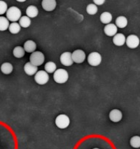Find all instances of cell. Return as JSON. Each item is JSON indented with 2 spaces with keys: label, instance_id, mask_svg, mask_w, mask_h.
Segmentation results:
<instances>
[{
  "label": "cell",
  "instance_id": "cell-22",
  "mask_svg": "<svg viewBox=\"0 0 140 149\" xmlns=\"http://www.w3.org/2000/svg\"><path fill=\"white\" fill-rule=\"evenodd\" d=\"M9 31L13 34H16L21 31V26L17 22H13L9 25Z\"/></svg>",
  "mask_w": 140,
  "mask_h": 149
},
{
  "label": "cell",
  "instance_id": "cell-15",
  "mask_svg": "<svg viewBox=\"0 0 140 149\" xmlns=\"http://www.w3.org/2000/svg\"><path fill=\"white\" fill-rule=\"evenodd\" d=\"M36 49V44L32 40H28L24 44V50L28 53L34 52Z\"/></svg>",
  "mask_w": 140,
  "mask_h": 149
},
{
  "label": "cell",
  "instance_id": "cell-13",
  "mask_svg": "<svg viewBox=\"0 0 140 149\" xmlns=\"http://www.w3.org/2000/svg\"><path fill=\"white\" fill-rule=\"evenodd\" d=\"M38 68L36 66H34L32 65L31 62H27L26 64L24 66V72L26 73L28 75L32 76L34 75L36 72H37Z\"/></svg>",
  "mask_w": 140,
  "mask_h": 149
},
{
  "label": "cell",
  "instance_id": "cell-17",
  "mask_svg": "<svg viewBox=\"0 0 140 149\" xmlns=\"http://www.w3.org/2000/svg\"><path fill=\"white\" fill-rule=\"evenodd\" d=\"M127 19L125 17H119L116 19V26L120 28H124L127 26Z\"/></svg>",
  "mask_w": 140,
  "mask_h": 149
},
{
  "label": "cell",
  "instance_id": "cell-24",
  "mask_svg": "<svg viewBox=\"0 0 140 149\" xmlns=\"http://www.w3.org/2000/svg\"><path fill=\"white\" fill-rule=\"evenodd\" d=\"M45 69L46 72L54 73L56 70V65L54 62H48L45 65Z\"/></svg>",
  "mask_w": 140,
  "mask_h": 149
},
{
  "label": "cell",
  "instance_id": "cell-10",
  "mask_svg": "<svg viewBox=\"0 0 140 149\" xmlns=\"http://www.w3.org/2000/svg\"><path fill=\"white\" fill-rule=\"evenodd\" d=\"M42 5L44 10L46 11H52L56 6V2L55 0H43Z\"/></svg>",
  "mask_w": 140,
  "mask_h": 149
},
{
  "label": "cell",
  "instance_id": "cell-18",
  "mask_svg": "<svg viewBox=\"0 0 140 149\" xmlns=\"http://www.w3.org/2000/svg\"><path fill=\"white\" fill-rule=\"evenodd\" d=\"M100 20L104 24H109L112 20V15L109 12H104L100 15Z\"/></svg>",
  "mask_w": 140,
  "mask_h": 149
},
{
  "label": "cell",
  "instance_id": "cell-25",
  "mask_svg": "<svg viewBox=\"0 0 140 149\" xmlns=\"http://www.w3.org/2000/svg\"><path fill=\"white\" fill-rule=\"evenodd\" d=\"M130 146L133 148H138L140 147V137L139 136H133L130 140Z\"/></svg>",
  "mask_w": 140,
  "mask_h": 149
},
{
  "label": "cell",
  "instance_id": "cell-21",
  "mask_svg": "<svg viewBox=\"0 0 140 149\" xmlns=\"http://www.w3.org/2000/svg\"><path fill=\"white\" fill-rule=\"evenodd\" d=\"M13 56L16 58H22L24 55V50L21 46H17L13 51Z\"/></svg>",
  "mask_w": 140,
  "mask_h": 149
},
{
  "label": "cell",
  "instance_id": "cell-5",
  "mask_svg": "<svg viewBox=\"0 0 140 149\" xmlns=\"http://www.w3.org/2000/svg\"><path fill=\"white\" fill-rule=\"evenodd\" d=\"M35 81L39 85H45L49 80V75L45 70H39L36 73L35 75Z\"/></svg>",
  "mask_w": 140,
  "mask_h": 149
},
{
  "label": "cell",
  "instance_id": "cell-23",
  "mask_svg": "<svg viewBox=\"0 0 140 149\" xmlns=\"http://www.w3.org/2000/svg\"><path fill=\"white\" fill-rule=\"evenodd\" d=\"M31 19H30L29 17H28L27 16H24V17H22L20 19V25L22 26V28H28V27L31 25Z\"/></svg>",
  "mask_w": 140,
  "mask_h": 149
},
{
  "label": "cell",
  "instance_id": "cell-1",
  "mask_svg": "<svg viewBox=\"0 0 140 149\" xmlns=\"http://www.w3.org/2000/svg\"><path fill=\"white\" fill-rule=\"evenodd\" d=\"M21 10L17 8V7H10L8 8L6 12V16L8 20H10L11 22L18 21L21 18Z\"/></svg>",
  "mask_w": 140,
  "mask_h": 149
},
{
  "label": "cell",
  "instance_id": "cell-27",
  "mask_svg": "<svg viewBox=\"0 0 140 149\" xmlns=\"http://www.w3.org/2000/svg\"><path fill=\"white\" fill-rule=\"evenodd\" d=\"M8 10V5L4 1H0V15L4 14Z\"/></svg>",
  "mask_w": 140,
  "mask_h": 149
},
{
  "label": "cell",
  "instance_id": "cell-2",
  "mask_svg": "<svg viewBox=\"0 0 140 149\" xmlns=\"http://www.w3.org/2000/svg\"><path fill=\"white\" fill-rule=\"evenodd\" d=\"M54 79L55 82H57V83H65L68 79V73L65 69H57L54 72Z\"/></svg>",
  "mask_w": 140,
  "mask_h": 149
},
{
  "label": "cell",
  "instance_id": "cell-6",
  "mask_svg": "<svg viewBox=\"0 0 140 149\" xmlns=\"http://www.w3.org/2000/svg\"><path fill=\"white\" fill-rule=\"evenodd\" d=\"M88 62L91 65L98 66L102 62V56L99 53L92 52L88 55Z\"/></svg>",
  "mask_w": 140,
  "mask_h": 149
},
{
  "label": "cell",
  "instance_id": "cell-11",
  "mask_svg": "<svg viewBox=\"0 0 140 149\" xmlns=\"http://www.w3.org/2000/svg\"><path fill=\"white\" fill-rule=\"evenodd\" d=\"M109 118L112 122H114V123H118V122L120 121L122 118V112L118 109L112 110V111L110 112Z\"/></svg>",
  "mask_w": 140,
  "mask_h": 149
},
{
  "label": "cell",
  "instance_id": "cell-8",
  "mask_svg": "<svg viewBox=\"0 0 140 149\" xmlns=\"http://www.w3.org/2000/svg\"><path fill=\"white\" fill-rule=\"evenodd\" d=\"M127 47L130 48H136L139 45V39L136 35H130L125 40Z\"/></svg>",
  "mask_w": 140,
  "mask_h": 149
},
{
  "label": "cell",
  "instance_id": "cell-3",
  "mask_svg": "<svg viewBox=\"0 0 140 149\" xmlns=\"http://www.w3.org/2000/svg\"><path fill=\"white\" fill-rule=\"evenodd\" d=\"M30 61H31L30 62L31 64L36 67L42 65L45 61L44 54L40 51H34L30 56Z\"/></svg>",
  "mask_w": 140,
  "mask_h": 149
},
{
  "label": "cell",
  "instance_id": "cell-20",
  "mask_svg": "<svg viewBox=\"0 0 140 149\" xmlns=\"http://www.w3.org/2000/svg\"><path fill=\"white\" fill-rule=\"evenodd\" d=\"M9 25H10L9 21L6 17H0V31H6L9 28Z\"/></svg>",
  "mask_w": 140,
  "mask_h": 149
},
{
  "label": "cell",
  "instance_id": "cell-4",
  "mask_svg": "<svg viewBox=\"0 0 140 149\" xmlns=\"http://www.w3.org/2000/svg\"><path fill=\"white\" fill-rule=\"evenodd\" d=\"M55 123L58 128L64 129V128L68 127L69 124H70V119L67 115L60 114L56 117Z\"/></svg>",
  "mask_w": 140,
  "mask_h": 149
},
{
  "label": "cell",
  "instance_id": "cell-14",
  "mask_svg": "<svg viewBox=\"0 0 140 149\" xmlns=\"http://www.w3.org/2000/svg\"><path fill=\"white\" fill-rule=\"evenodd\" d=\"M125 36L122 33H116L113 39V42L116 46H122L125 43Z\"/></svg>",
  "mask_w": 140,
  "mask_h": 149
},
{
  "label": "cell",
  "instance_id": "cell-9",
  "mask_svg": "<svg viewBox=\"0 0 140 149\" xmlns=\"http://www.w3.org/2000/svg\"><path fill=\"white\" fill-rule=\"evenodd\" d=\"M60 61L63 65L65 66H70L73 65V62L71 57V53L70 52H65L61 55Z\"/></svg>",
  "mask_w": 140,
  "mask_h": 149
},
{
  "label": "cell",
  "instance_id": "cell-19",
  "mask_svg": "<svg viewBox=\"0 0 140 149\" xmlns=\"http://www.w3.org/2000/svg\"><path fill=\"white\" fill-rule=\"evenodd\" d=\"M1 70L5 74H10L13 71V65L9 62H5L1 66Z\"/></svg>",
  "mask_w": 140,
  "mask_h": 149
},
{
  "label": "cell",
  "instance_id": "cell-16",
  "mask_svg": "<svg viewBox=\"0 0 140 149\" xmlns=\"http://www.w3.org/2000/svg\"><path fill=\"white\" fill-rule=\"evenodd\" d=\"M39 13V10H38L37 8L33 5H31L27 8L26 10V14L27 17L29 18H35Z\"/></svg>",
  "mask_w": 140,
  "mask_h": 149
},
{
  "label": "cell",
  "instance_id": "cell-7",
  "mask_svg": "<svg viewBox=\"0 0 140 149\" xmlns=\"http://www.w3.org/2000/svg\"><path fill=\"white\" fill-rule=\"evenodd\" d=\"M71 57L73 59V62L76 63H82L85 61V53L81 50H76L75 51H73V54H71Z\"/></svg>",
  "mask_w": 140,
  "mask_h": 149
},
{
  "label": "cell",
  "instance_id": "cell-12",
  "mask_svg": "<svg viewBox=\"0 0 140 149\" xmlns=\"http://www.w3.org/2000/svg\"><path fill=\"white\" fill-rule=\"evenodd\" d=\"M105 34L108 36H115L117 33V27L114 24H108L104 28Z\"/></svg>",
  "mask_w": 140,
  "mask_h": 149
},
{
  "label": "cell",
  "instance_id": "cell-29",
  "mask_svg": "<svg viewBox=\"0 0 140 149\" xmlns=\"http://www.w3.org/2000/svg\"><path fill=\"white\" fill-rule=\"evenodd\" d=\"M93 149H100V148H93Z\"/></svg>",
  "mask_w": 140,
  "mask_h": 149
},
{
  "label": "cell",
  "instance_id": "cell-26",
  "mask_svg": "<svg viewBox=\"0 0 140 149\" xmlns=\"http://www.w3.org/2000/svg\"><path fill=\"white\" fill-rule=\"evenodd\" d=\"M87 12H88V14L90 15H94L97 13L98 11V8L97 6L94 4H89V5L87 6L86 8Z\"/></svg>",
  "mask_w": 140,
  "mask_h": 149
},
{
  "label": "cell",
  "instance_id": "cell-28",
  "mask_svg": "<svg viewBox=\"0 0 140 149\" xmlns=\"http://www.w3.org/2000/svg\"><path fill=\"white\" fill-rule=\"evenodd\" d=\"M93 2L96 5H102L104 3V0H94Z\"/></svg>",
  "mask_w": 140,
  "mask_h": 149
}]
</instances>
